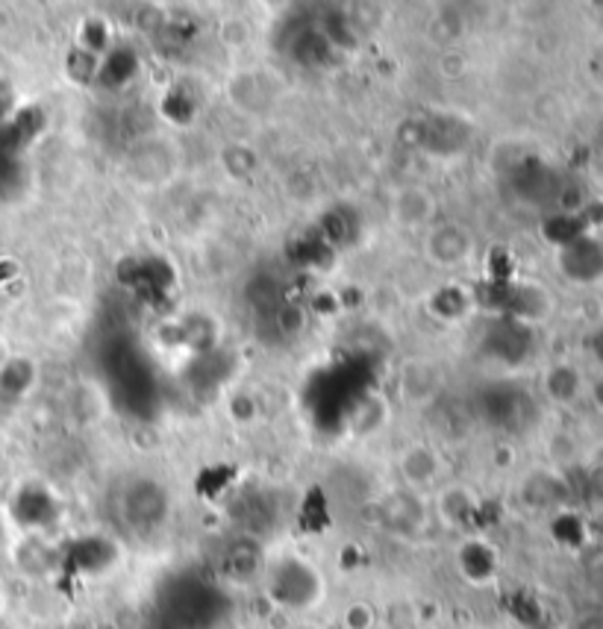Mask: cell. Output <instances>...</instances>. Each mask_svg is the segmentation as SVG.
Here are the masks:
<instances>
[{
	"label": "cell",
	"instance_id": "1",
	"mask_svg": "<svg viewBox=\"0 0 603 629\" xmlns=\"http://www.w3.org/2000/svg\"><path fill=\"white\" fill-rule=\"evenodd\" d=\"M427 256L442 268H456L463 265L474 250L472 233H465V227L456 224H442L427 233Z\"/></svg>",
	"mask_w": 603,
	"mask_h": 629
},
{
	"label": "cell",
	"instance_id": "2",
	"mask_svg": "<svg viewBox=\"0 0 603 629\" xmlns=\"http://www.w3.org/2000/svg\"><path fill=\"white\" fill-rule=\"evenodd\" d=\"M436 215V201L427 189L421 185H410L392 198V218L401 224L403 230H419L427 227L430 221Z\"/></svg>",
	"mask_w": 603,
	"mask_h": 629
},
{
	"label": "cell",
	"instance_id": "3",
	"mask_svg": "<svg viewBox=\"0 0 603 629\" xmlns=\"http://www.w3.org/2000/svg\"><path fill=\"white\" fill-rule=\"evenodd\" d=\"M565 271L578 280H595L603 271V254L595 242H578L565 250Z\"/></svg>",
	"mask_w": 603,
	"mask_h": 629
}]
</instances>
